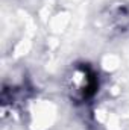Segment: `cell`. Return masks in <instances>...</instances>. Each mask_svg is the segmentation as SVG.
I'll use <instances>...</instances> for the list:
<instances>
[{"mask_svg": "<svg viewBox=\"0 0 129 130\" xmlns=\"http://www.w3.org/2000/svg\"><path fill=\"white\" fill-rule=\"evenodd\" d=\"M94 74H91L87 67H79L73 71V76L70 77V91L73 92V97L87 98L94 91Z\"/></svg>", "mask_w": 129, "mask_h": 130, "instance_id": "6da1fadb", "label": "cell"}]
</instances>
